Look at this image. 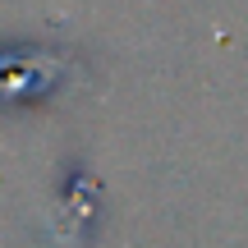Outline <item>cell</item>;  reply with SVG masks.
I'll list each match as a JSON object with an SVG mask.
<instances>
[{"mask_svg":"<svg viewBox=\"0 0 248 248\" xmlns=\"http://www.w3.org/2000/svg\"><path fill=\"white\" fill-rule=\"evenodd\" d=\"M83 69L74 46H5L0 51V106H32L55 92Z\"/></svg>","mask_w":248,"mask_h":248,"instance_id":"1","label":"cell"}]
</instances>
